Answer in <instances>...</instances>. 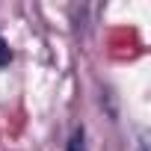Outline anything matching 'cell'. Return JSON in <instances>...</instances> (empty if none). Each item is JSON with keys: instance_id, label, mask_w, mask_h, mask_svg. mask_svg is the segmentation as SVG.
<instances>
[{"instance_id": "obj_1", "label": "cell", "mask_w": 151, "mask_h": 151, "mask_svg": "<svg viewBox=\"0 0 151 151\" xmlns=\"http://www.w3.org/2000/svg\"><path fill=\"white\" fill-rule=\"evenodd\" d=\"M65 151H89V145H86V130H83V127H74V130H71V136H68V142H65Z\"/></svg>"}, {"instance_id": "obj_2", "label": "cell", "mask_w": 151, "mask_h": 151, "mask_svg": "<svg viewBox=\"0 0 151 151\" xmlns=\"http://www.w3.org/2000/svg\"><path fill=\"white\" fill-rule=\"evenodd\" d=\"M15 59V53H12V47H9V42L0 36V68H6L9 62Z\"/></svg>"}, {"instance_id": "obj_3", "label": "cell", "mask_w": 151, "mask_h": 151, "mask_svg": "<svg viewBox=\"0 0 151 151\" xmlns=\"http://www.w3.org/2000/svg\"><path fill=\"white\" fill-rule=\"evenodd\" d=\"M139 151H148V142H145V136H139Z\"/></svg>"}]
</instances>
